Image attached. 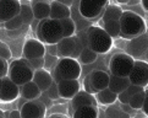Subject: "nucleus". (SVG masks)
<instances>
[{
  "instance_id": "nucleus-1",
  "label": "nucleus",
  "mask_w": 148,
  "mask_h": 118,
  "mask_svg": "<svg viewBox=\"0 0 148 118\" xmlns=\"http://www.w3.org/2000/svg\"><path fill=\"white\" fill-rule=\"evenodd\" d=\"M120 37L124 40H132L146 33L147 25L143 16L135 11H124L120 17Z\"/></svg>"
},
{
  "instance_id": "nucleus-2",
  "label": "nucleus",
  "mask_w": 148,
  "mask_h": 118,
  "mask_svg": "<svg viewBox=\"0 0 148 118\" xmlns=\"http://www.w3.org/2000/svg\"><path fill=\"white\" fill-rule=\"evenodd\" d=\"M64 38L61 22L59 20L45 19L39 21L37 26V40H39L45 46L58 44Z\"/></svg>"
},
{
  "instance_id": "nucleus-3",
  "label": "nucleus",
  "mask_w": 148,
  "mask_h": 118,
  "mask_svg": "<svg viewBox=\"0 0 148 118\" xmlns=\"http://www.w3.org/2000/svg\"><path fill=\"white\" fill-rule=\"evenodd\" d=\"M51 76L55 83L61 80L78 79L82 74L81 64L77 59L73 58H59L56 65L51 69Z\"/></svg>"
},
{
  "instance_id": "nucleus-4",
  "label": "nucleus",
  "mask_w": 148,
  "mask_h": 118,
  "mask_svg": "<svg viewBox=\"0 0 148 118\" xmlns=\"http://www.w3.org/2000/svg\"><path fill=\"white\" fill-rule=\"evenodd\" d=\"M88 46L97 54H105L113 47V38L100 26H89L87 30Z\"/></svg>"
},
{
  "instance_id": "nucleus-5",
  "label": "nucleus",
  "mask_w": 148,
  "mask_h": 118,
  "mask_svg": "<svg viewBox=\"0 0 148 118\" xmlns=\"http://www.w3.org/2000/svg\"><path fill=\"white\" fill-rule=\"evenodd\" d=\"M33 75L34 70L29 67V64L25 58L16 59V60L11 62V64L9 65L8 76L18 86H22V85L32 81Z\"/></svg>"
},
{
  "instance_id": "nucleus-6",
  "label": "nucleus",
  "mask_w": 148,
  "mask_h": 118,
  "mask_svg": "<svg viewBox=\"0 0 148 118\" xmlns=\"http://www.w3.org/2000/svg\"><path fill=\"white\" fill-rule=\"evenodd\" d=\"M135 59L127 53H115L109 60V71L116 76L129 78V75L134 68Z\"/></svg>"
},
{
  "instance_id": "nucleus-7",
  "label": "nucleus",
  "mask_w": 148,
  "mask_h": 118,
  "mask_svg": "<svg viewBox=\"0 0 148 118\" xmlns=\"http://www.w3.org/2000/svg\"><path fill=\"white\" fill-rule=\"evenodd\" d=\"M58 47V57L59 58H73L78 59L81 52L83 49V44L81 40L77 36L72 37H64L59 43Z\"/></svg>"
},
{
  "instance_id": "nucleus-8",
  "label": "nucleus",
  "mask_w": 148,
  "mask_h": 118,
  "mask_svg": "<svg viewBox=\"0 0 148 118\" xmlns=\"http://www.w3.org/2000/svg\"><path fill=\"white\" fill-rule=\"evenodd\" d=\"M20 112L22 118H43L47 113V106L38 99L25 101L20 106Z\"/></svg>"
},
{
  "instance_id": "nucleus-9",
  "label": "nucleus",
  "mask_w": 148,
  "mask_h": 118,
  "mask_svg": "<svg viewBox=\"0 0 148 118\" xmlns=\"http://www.w3.org/2000/svg\"><path fill=\"white\" fill-rule=\"evenodd\" d=\"M130 83L138 85L142 87L148 86V62L146 60H135L134 68L129 75Z\"/></svg>"
},
{
  "instance_id": "nucleus-10",
  "label": "nucleus",
  "mask_w": 148,
  "mask_h": 118,
  "mask_svg": "<svg viewBox=\"0 0 148 118\" xmlns=\"http://www.w3.org/2000/svg\"><path fill=\"white\" fill-rule=\"evenodd\" d=\"M148 49V33L141 35L136 38L129 40L126 46V53L134 59H142Z\"/></svg>"
},
{
  "instance_id": "nucleus-11",
  "label": "nucleus",
  "mask_w": 148,
  "mask_h": 118,
  "mask_svg": "<svg viewBox=\"0 0 148 118\" xmlns=\"http://www.w3.org/2000/svg\"><path fill=\"white\" fill-rule=\"evenodd\" d=\"M45 53H47L45 44L42 43L39 40H36V38L27 40L22 47V56L26 60L43 58L45 56Z\"/></svg>"
},
{
  "instance_id": "nucleus-12",
  "label": "nucleus",
  "mask_w": 148,
  "mask_h": 118,
  "mask_svg": "<svg viewBox=\"0 0 148 118\" xmlns=\"http://www.w3.org/2000/svg\"><path fill=\"white\" fill-rule=\"evenodd\" d=\"M20 96V86L16 85L9 76L3 78L1 89H0V101L5 103L12 102Z\"/></svg>"
},
{
  "instance_id": "nucleus-13",
  "label": "nucleus",
  "mask_w": 148,
  "mask_h": 118,
  "mask_svg": "<svg viewBox=\"0 0 148 118\" xmlns=\"http://www.w3.org/2000/svg\"><path fill=\"white\" fill-rule=\"evenodd\" d=\"M21 3L18 0H0V24H5L20 15Z\"/></svg>"
},
{
  "instance_id": "nucleus-14",
  "label": "nucleus",
  "mask_w": 148,
  "mask_h": 118,
  "mask_svg": "<svg viewBox=\"0 0 148 118\" xmlns=\"http://www.w3.org/2000/svg\"><path fill=\"white\" fill-rule=\"evenodd\" d=\"M104 9L94 4L92 0H78V14L86 20H96L103 15Z\"/></svg>"
},
{
  "instance_id": "nucleus-15",
  "label": "nucleus",
  "mask_w": 148,
  "mask_h": 118,
  "mask_svg": "<svg viewBox=\"0 0 148 118\" xmlns=\"http://www.w3.org/2000/svg\"><path fill=\"white\" fill-rule=\"evenodd\" d=\"M58 91H59L60 99L71 100L81 91V84L78 79L72 80H61L58 83Z\"/></svg>"
},
{
  "instance_id": "nucleus-16",
  "label": "nucleus",
  "mask_w": 148,
  "mask_h": 118,
  "mask_svg": "<svg viewBox=\"0 0 148 118\" xmlns=\"http://www.w3.org/2000/svg\"><path fill=\"white\" fill-rule=\"evenodd\" d=\"M89 76V84L93 90V94H97L98 91H102L109 86L110 74L104 70H93L88 74Z\"/></svg>"
},
{
  "instance_id": "nucleus-17",
  "label": "nucleus",
  "mask_w": 148,
  "mask_h": 118,
  "mask_svg": "<svg viewBox=\"0 0 148 118\" xmlns=\"http://www.w3.org/2000/svg\"><path fill=\"white\" fill-rule=\"evenodd\" d=\"M71 108L72 112L80 108V107H84V106H97V100L96 96L93 94H89L87 91L81 90L77 95H75V97H72L71 100Z\"/></svg>"
},
{
  "instance_id": "nucleus-18",
  "label": "nucleus",
  "mask_w": 148,
  "mask_h": 118,
  "mask_svg": "<svg viewBox=\"0 0 148 118\" xmlns=\"http://www.w3.org/2000/svg\"><path fill=\"white\" fill-rule=\"evenodd\" d=\"M31 6L33 10L34 20L42 21L45 19H49L50 16V3L47 0H32Z\"/></svg>"
},
{
  "instance_id": "nucleus-19",
  "label": "nucleus",
  "mask_w": 148,
  "mask_h": 118,
  "mask_svg": "<svg viewBox=\"0 0 148 118\" xmlns=\"http://www.w3.org/2000/svg\"><path fill=\"white\" fill-rule=\"evenodd\" d=\"M32 81L37 84V86L40 89L42 92H45L51 86V84L54 83V79H53L50 71L45 70V69H39V70H34Z\"/></svg>"
},
{
  "instance_id": "nucleus-20",
  "label": "nucleus",
  "mask_w": 148,
  "mask_h": 118,
  "mask_svg": "<svg viewBox=\"0 0 148 118\" xmlns=\"http://www.w3.org/2000/svg\"><path fill=\"white\" fill-rule=\"evenodd\" d=\"M67 17H71V8L66 6L65 4L59 3L56 0L50 1V16L49 19L53 20H64Z\"/></svg>"
},
{
  "instance_id": "nucleus-21",
  "label": "nucleus",
  "mask_w": 148,
  "mask_h": 118,
  "mask_svg": "<svg viewBox=\"0 0 148 118\" xmlns=\"http://www.w3.org/2000/svg\"><path fill=\"white\" fill-rule=\"evenodd\" d=\"M42 95L40 89L37 86V84L34 81H29L27 84L20 86V96L26 101H32L39 99Z\"/></svg>"
},
{
  "instance_id": "nucleus-22",
  "label": "nucleus",
  "mask_w": 148,
  "mask_h": 118,
  "mask_svg": "<svg viewBox=\"0 0 148 118\" xmlns=\"http://www.w3.org/2000/svg\"><path fill=\"white\" fill-rule=\"evenodd\" d=\"M130 79L129 78H124V76H116V75L110 74V80H109V89L114 91L115 94H120L125 91L130 86Z\"/></svg>"
},
{
  "instance_id": "nucleus-23",
  "label": "nucleus",
  "mask_w": 148,
  "mask_h": 118,
  "mask_svg": "<svg viewBox=\"0 0 148 118\" xmlns=\"http://www.w3.org/2000/svg\"><path fill=\"white\" fill-rule=\"evenodd\" d=\"M96 100L100 105L109 106V105H113L118 101V94H115L114 91H112L109 87H107L102 91H98L96 94Z\"/></svg>"
},
{
  "instance_id": "nucleus-24",
  "label": "nucleus",
  "mask_w": 148,
  "mask_h": 118,
  "mask_svg": "<svg viewBox=\"0 0 148 118\" xmlns=\"http://www.w3.org/2000/svg\"><path fill=\"white\" fill-rule=\"evenodd\" d=\"M99 111L97 106H84L72 112L71 118H98Z\"/></svg>"
},
{
  "instance_id": "nucleus-25",
  "label": "nucleus",
  "mask_w": 148,
  "mask_h": 118,
  "mask_svg": "<svg viewBox=\"0 0 148 118\" xmlns=\"http://www.w3.org/2000/svg\"><path fill=\"white\" fill-rule=\"evenodd\" d=\"M123 12H124V10L119 6H116V5H108L104 9V12L102 15V21L103 22H107L109 20H120Z\"/></svg>"
},
{
  "instance_id": "nucleus-26",
  "label": "nucleus",
  "mask_w": 148,
  "mask_h": 118,
  "mask_svg": "<svg viewBox=\"0 0 148 118\" xmlns=\"http://www.w3.org/2000/svg\"><path fill=\"white\" fill-rule=\"evenodd\" d=\"M77 60L80 62V64H83V65H89V64H93L98 60V54L94 51H92L89 46H87V47H83Z\"/></svg>"
},
{
  "instance_id": "nucleus-27",
  "label": "nucleus",
  "mask_w": 148,
  "mask_h": 118,
  "mask_svg": "<svg viewBox=\"0 0 148 118\" xmlns=\"http://www.w3.org/2000/svg\"><path fill=\"white\" fill-rule=\"evenodd\" d=\"M103 28L112 38L120 37V21L119 20H109L103 22Z\"/></svg>"
},
{
  "instance_id": "nucleus-28",
  "label": "nucleus",
  "mask_w": 148,
  "mask_h": 118,
  "mask_svg": "<svg viewBox=\"0 0 148 118\" xmlns=\"http://www.w3.org/2000/svg\"><path fill=\"white\" fill-rule=\"evenodd\" d=\"M20 17L22 19L23 25H31L34 21L33 10H32V6H31L29 4H21Z\"/></svg>"
},
{
  "instance_id": "nucleus-29",
  "label": "nucleus",
  "mask_w": 148,
  "mask_h": 118,
  "mask_svg": "<svg viewBox=\"0 0 148 118\" xmlns=\"http://www.w3.org/2000/svg\"><path fill=\"white\" fill-rule=\"evenodd\" d=\"M145 90L141 91V92H137L135 95H132L130 97V101H129V105L132 110L135 111H140L142 110V106H143V102H145Z\"/></svg>"
},
{
  "instance_id": "nucleus-30",
  "label": "nucleus",
  "mask_w": 148,
  "mask_h": 118,
  "mask_svg": "<svg viewBox=\"0 0 148 118\" xmlns=\"http://www.w3.org/2000/svg\"><path fill=\"white\" fill-rule=\"evenodd\" d=\"M62 32H64V37H72L75 36L76 32V25L73 22V20L71 17H67L64 20H60Z\"/></svg>"
},
{
  "instance_id": "nucleus-31",
  "label": "nucleus",
  "mask_w": 148,
  "mask_h": 118,
  "mask_svg": "<svg viewBox=\"0 0 148 118\" xmlns=\"http://www.w3.org/2000/svg\"><path fill=\"white\" fill-rule=\"evenodd\" d=\"M3 25H4V27L6 28L8 31H16V30H20L23 26V21H22V19H21L20 15H18V16H16V17L6 21V22L3 24Z\"/></svg>"
},
{
  "instance_id": "nucleus-32",
  "label": "nucleus",
  "mask_w": 148,
  "mask_h": 118,
  "mask_svg": "<svg viewBox=\"0 0 148 118\" xmlns=\"http://www.w3.org/2000/svg\"><path fill=\"white\" fill-rule=\"evenodd\" d=\"M58 60H59V57H56V56H50L48 54V53H45V56H44V68L45 70H51L53 68H54L56 65V63Z\"/></svg>"
},
{
  "instance_id": "nucleus-33",
  "label": "nucleus",
  "mask_w": 148,
  "mask_h": 118,
  "mask_svg": "<svg viewBox=\"0 0 148 118\" xmlns=\"http://www.w3.org/2000/svg\"><path fill=\"white\" fill-rule=\"evenodd\" d=\"M11 57H12V53L10 47L6 43H4V42H0V58L9 60V59H11Z\"/></svg>"
},
{
  "instance_id": "nucleus-34",
  "label": "nucleus",
  "mask_w": 148,
  "mask_h": 118,
  "mask_svg": "<svg viewBox=\"0 0 148 118\" xmlns=\"http://www.w3.org/2000/svg\"><path fill=\"white\" fill-rule=\"evenodd\" d=\"M27 63L29 64V67L33 70H39V69L44 68V57L38 58V59H31V60H27Z\"/></svg>"
},
{
  "instance_id": "nucleus-35",
  "label": "nucleus",
  "mask_w": 148,
  "mask_h": 118,
  "mask_svg": "<svg viewBox=\"0 0 148 118\" xmlns=\"http://www.w3.org/2000/svg\"><path fill=\"white\" fill-rule=\"evenodd\" d=\"M47 94H48L49 99L51 100H56V99H60L59 96V91H58V83H53L51 86L48 89V91H47Z\"/></svg>"
},
{
  "instance_id": "nucleus-36",
  "label": "nucleus",
  "mask_w": 148,
  "mask_h": 118,
  "mask_svg": "<svg viewBox=\"0 0 148 118\" xmlns=\"http://www.w3.org/2000/svg\"><path fill=\"white\" fill-rule=\"evenodd\" d=\"M9 71V64L8 60L0 58V78H5Z\"/></svg>"
},
{
  "instance_id": "nucleus-37",
  "label": "nucleus",
  "mask_w": 148,
  "mask_h": 118,
  "mask_svg": "<svg viewBox=\"0 0 148 118\" xmlns=\"http://www.w3.org/2000/svg\"><path fill=\"white\" fill-rule=\"evenodd\" d=\"M146 90L145 87H142V86H138V85H134V84H130V86L126 89V92L129 94V96L131 97L132 95H135L137 92H141V91H143Z\"/></svg>"
},
{
  "instance_id": "nucleus-38",
  "label": "nucleus",
  "mask_w": 148,
  "mask_h": 118,
  "mask_svg": "<svg viewBox=\"0 0 148 118\" xmlns=\"http://www.w3.org/2000/svg\"><path fill=\"white\" fill-rule=\"evenodd\" d=\"M118 101L121 103V105H126V103H129V101H130V96L129 94L126 92V90L123 91V92H120L118 95Z\"/></svg>"
},
{
  "instance_id": "nucleus-39",
  "label": "nucleus",
  "mask_w": 148,
  "mask_h": 118,
  "mask_svg": "<svg viewBox=\"0 0 148 118\" xmlns=\"http://www.w3.org/2000/svg\"><path fill=\"white\" fill-rule=\"evenodd\" d=\"M145 94H146V96H145V102H143V106H142V110L141 111L143 112L146 117H148V89L145 90Z\"/></svg>"
},
{
  "instance_id": "nucleus-40",
  "label": "nucleus",
  "mask_w": 148,
  "mask_h": 118,
  "mask_svg": "<svg viewBox=\"0 0 148 118\" xmlns=\"http://www.w3.org/2000/svg\"><path fill=\"white\" fill-rule=\"evenodd\" d=\"M45 48H47V53H48V54L58 57V47H56V44H48V46H45Z\"/></svg>"
},
{
  "instance_id": "nucleus-41",
  "label": "nucleus",
  "mask_w": 148,
  "mask_h": 118,
  "mask_svg": "<svg viewBox=\"0 0 148 118\" xmlns=\"http://www.w3.org/2000/svg\"><path fill=\"white\" fill-rule=\"evenodd\" d=\"M83 89H84V91H87V92L93 94V90L91 87V84H89V76H88V75L83 80Z\"/></svg>"
},
{
  "instance_id": "nucleus-42",
  "label": "nucleus",
  "mask_w": 148,
  "mask_h": 118,
  "mask_svg": "<svg viewBox=\"0 0 148 118\" xmlns=\"http://www.w3.org/2000/svg\"><path fill=\"white\" fill-rule=\"evenodd\" d=\"M5 118H22V116H21L20 110H15L10 113H5Z\"/></svg>"
},
{
  "instance_id": "nucleus-43",
  "label": "nucleus",
  "mask_w": 148,
  "mask_h": 118,
  "mask_svg": "<svg viewBox=\"0 0 148 118\" xmlns=\"http://www.w3.org/2000/svg\"><path fill=\"white\" fill-rule=\"evenodd\" d=\"M92 1H93L94 4H97L98 6L103 8V9L107 8V6H108V4H109V0H92Z\"/></svg>"
},
{
  "instance_id": "nucleus-44",
  "label": "nucleus",
  "mask_w": 148,
  "mask_h": 118,
  "mask_svg": "<svg viewBox=\"0 0 148 118\" xmlns=\"http://www.w3.org/2000/svg\"><path fill=\"white\" fill-rule=\"evenodd\" d=\"M141 8L145 10V12H148V0H141Z\"/></svg>"
},
{
  "instance_id": "nucleus-45",
  "label": "nucleus",
  "mask_w": 148,
  "mask_h": 118,
  "mask_svg": "<svg viewBox=\"0 0 148 118\" xmlns=\"http://www.w3.org/2000/svg\"><path fill=\"white\" fill-rule=\"evenodd\" d=\"M49 118H69V117L64 113H53Z\"/></svg>"
},
{
  "instance_id": "nucleus-46",
  "label": "nucleus",
  "mask_w": 148,
  "mask_h": 118,
  "mask_svg": "<svg viewBox=\"0 0 148 118\" xmlns=\"http://www.w3.org/2000/svg\"><path fill=\"white\" fill-rule=\"evenodd\" d=\"M56 1H59V3H62V4H65L66 6L70 8L71 5L73 4V0H56Z\"/></svg>"
},
{
  "instance_id": "nucleus-47",
  "label": "nucleus",
  "mask_w": 148,
  "mask_h": 118,
  "mask_svg": "<svg viewBox=\"0 0 148 118\" xmlns=\"http://www.w3.org/2000/svg\"><path fill=\"white\" fill-rule=\"evenodd\" d=\"M140 3H141V0H130V1L126 4V5L131 6V5H137V4H140Z\"/></svg>"
},
{
  "instance_id": "nucleus-48",
  "label": "nucleus",
  "mask_w": 148,
  "mask_h": 118,
  "mask_svg": "<svg viewBox=\"0 0 148 118\" xmlns=\"http://www.w3.org/2000/svg\"><path fill=\"white\" fill-rule=\"evenodd\" d=\"M130 117H131V116H130L129 113H126V112L123 111V112H120V117H119V118H130Z\"/></svg>"
},
{
  "instance_id": "nucleus-49",
  "label": "nucleus",
  "mask_w": 148,
  "mask_h": 118,
  "mask_svg": "<svg viewBox=\"0 0 148 118\" xmlns=\"http://www.w3.org/2000/svg\"><path fill=\"white\" fill-rule=\"evenodd\" d=\"M116 1H118V3H120V4H127L129 1H130V0H116Z\"/></svg>"
},
{
  "instance_id": "nucleus-50",
  "label": "nucleus",
  "mask_w": 148,
  "mask_h": 118,
  "mask_svg": "<svg viewBox=\"0 0 148 118\" xmlns=\"http://www.w3.org/2000/svg\"><path fill=\"white\" fill-rule=\"evenodd\" d=\"M142 59H143V60H146V62H148V49H147V52H146V54L143 56V58H142Z\"/></svg>"
},
{
  "instance_id": "nucleus-51",
  "label": "nucleus",
  "mask_w": 148,
  "mask_h": 118,
  "mask_svg": "<svg viewBox=\"0 0 148 118\" xmlns=\"http://www.w3.org/2000/svg\"><path fill=\"white\" fill-rule=\"evenodd\" d=\"M1 84H3V78H0V89H1Z\"/></svg>"
},
{
  "instance_id": "nucleus-52",
  "label": "nucleus",
  "mask_w": 148,
  "mask_h": 118,
  "mask_svg": "<svg viewBox=\"0 0 148 118\" xmlns=\"http://www.w3.org/2000/svg\"><path fill=\"white\" fill-rule=\"evenodd\" d=\"M0 116H5V113H4V111H1V110H0Z\"/></svg>"
},
{
  "instance_id": "nucleus-53",
  "label": "nucleus",
  "mask_w": 148,
  "mask_h": 118,
  "mask_svg": "<svg viewBox=\"0 0 148 118\" xmlns=\"http://www.w3.org/2000/svg\"><path fill=\"white\" fill-rule=\"evenodd\" d=\"M146 19L148 20V12H146Z\"/></svg>"
},
{
  "instance_id": "nucleus-54",
  "label": "nucleus",
  "mask_w": 148,
  "mask_h": 118,
  "mask_svg": "<svg viewBox=\"0 0 148 118\" xmlns=\"http://www.w3.org/2000/svg\"><path fill=\"white\" fill-rule=\"evenodd\" d=\"M0 118H5V116H0Z\"/></svg>"
},
{
  "instance_id": "nucleus-55",
  "label": "nucleus",
  "mask_w": 148,
  "mask_h": 118,
  "mask_svg": "<svg viewBox=\"0 0 148 118\" xmlns=\"http://www.w3.org/2000/svg\"><path fill=\"white\" fill-rule=\"evenodd\" d=\"M18 1H20V0H18Z\"/></svg>"
},
{
  "instance_id": "nucleus-56",
  "label": "nucleus",
  "mask_w": 148,
  "mask_h": 118,
  "mask_svg": "<svg viewBox=\"0 0 148 118\" xmlns=\"http://www.w3.org/2000/svg\"><path fill=\"white\" fill-rule=\"evenodd\" d=\"M43 118H44V117H43Z\"/></svg>"
}]
</instances>
